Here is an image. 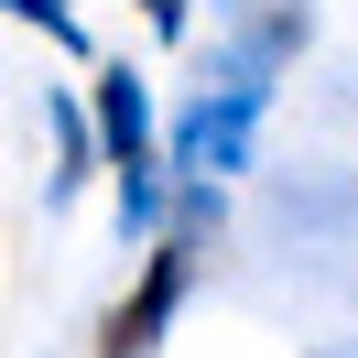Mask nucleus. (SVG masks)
<instances>
[{
    "label": "nucleus",
    "mask_w": 358,
    "mask_h": 358,
    "mask_svg": "<svg viewBox=\"0 0 358 358\" xmlns=\"http://www.w3.org/2000/svg\"><path fill=\"white\" fill-rule=\"evenodd\" d=\"M196 250H206V239H185V228H152V239H141V282L109 304L98 358H163V336H174L185 293H196Z\"/></svg>",
    "instance_id": "obj_1"
},
{
    "label": "nucleus",
    "mask_w": 358,
    "mask_h": 358,
    "mask_svg": "<svg viewBox=\"0 0 358 358\" xmlns=\"http://www.w3.org/2000/svg\"><path fill=\"white\" fill-rule=\"evenodd\" d=\"M0 11H11V22H33V33H44V44H87V33H76V0H0Z\"/></svg>",
    "instance_id": "obj_3"
},
{
    "label": "nucleus",
    "mask_w": 358,
    "mask_h": 358,
    "mask_svg": "<svg viewBox=\"0 0 358 358\" xmlns=\"http://www.w3.org/2000/svg\"><path fill=\"white\" fill-rule=\"evenodd\" d=\"M55 152H66V174H44V185H55V196H76V174L98 163V131H87V109H76V98H55Z\"/></svg>",
    "instance_id": "obj_2"
},
{
    "label": "nucleus",
    "mask_w": 358,
    "mask_h": 358,
    "mask_svg": "<svg viewBox=\"0 0 358 358\" xmlns=\"http://www.w3.org/2000/svg\"><path fill=\"white\" fill-rule=\"evenodd\" d=\"M141 22H152L163 44H185V33H196V0H141Z\"/></svg>",
    "instance_id": "obj_4"
}]
</instances>
